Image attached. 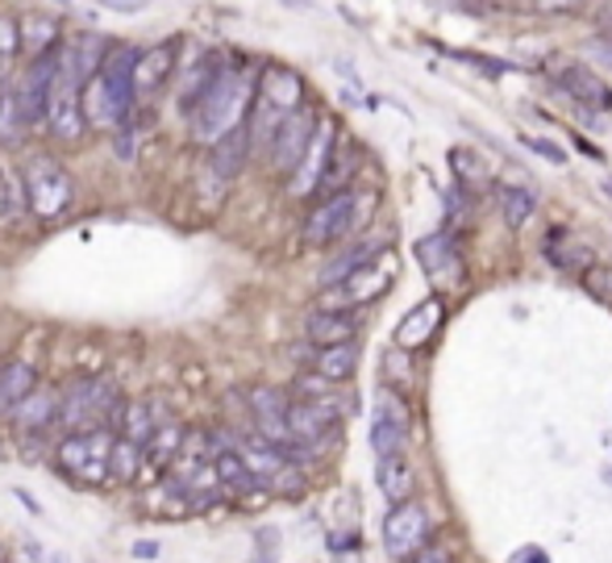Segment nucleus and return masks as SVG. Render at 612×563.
<instances>
[{
	"instance_id": "26",
	"label": "nucleus",
	"mask_w": 612,
	"mask_h": 563,
	"mask_svg": "<svg viewBox=\"0 0 612 563\" xmlns=\"http://www.w3.org/2000/svg\"><path fill=\"white\" fill-rule=\"evenodd\" d=\"M18 26H21V51L30 54V59L54 51V47H63V42H59V21L47 18V13H26Z\"/></svg>"
},
{
	"instance_id": "34",
	"label": "nucleus",
	"mask_w": 612,
	"mask_h": 563,
	"mask_svg": "<svg viewBox=\"0 0 612 563\" xmlns=\"http://www.w3.org/2000/svg\"><path fill=\"white\" fill-rule=\"evenodd\" d=\"M579 284L588 296H595L600 305H612V268L609 263H588L583 272H579Z\"/></svg>"
},
{
	"instance_id": "45",
	"label": "nucleus",
	"mask_w": 612,
	"mask_h": 563,
	"mask_svg": "<svg viewBox=\"0 0 612 563\" xmlns=\"http://www.w3.org/2000/svg\"><path fill=\"white\" fill-rule=\"evenodd\" d=\"M0 563H4V551H0Z\"/></svg>"
},
{
	"instance_id": "25",
	"label": "nucleus",
	"mask_w": 612,
	"mask_h": 563,
	"mask_svg": "<svg viewBox=\"0 0 612 563\" xmlns=\"http://www.w3.org/2000/svg\"><path fill=\"white\" fill-rule=\"evenodd\" d=\"M317 375H325V380H334V384H341V380H350V375L358 372V342H341V346H317V355H313V363H308Z\"/></svg>"
},
{
	"instance_id": "16",
	"label": "nucleus",
	"mask_w": 612,
	"mask_h": 563,
	"mask_svg": "<svg viewBox=\"0 0 612 563\" xmlns=\"http://www.w3.org/2000/svg\"><path fill=\"white\" fill-rule=\"evenodd\" d=\"M255 101L272 104L275 113H284V118H292L296 109H305V80L296 76L292 68H263L258 71V97Z\"/></svg>"
},
{
	"instance_id": "40",
	"label": "nucleus",
	"mask_w": 612,
	"mask_h": 563,
	"mask_svg": "<svg viewBox=\"0 0 612 563\" xmlns=\"http://www.w3.org/2000/svg\"><path fill=\"white\" fill-rule=\"evenodd\" d=\"M13 496H18V505H26V510L34 513V517H38V513H42V505H38V501H34V496H30V493H26V489H13Z\"/></svg>"
},
{
	"instance_id": "7",
	"label": "nucleus",
	"mask_w": 612,
	"mask_h": 563,
	"mask_svg": "<svg viewBox=\"0 0 612 563\" xmlns=\"http://www.w3.org/2000/svg\"><path fill=\"white\" fill-rule=\"evenodd\" d=\"M396 275H400V259H396V251H384V255H375L367 268H358L355 275H346L341 284H334V289L322 292V309H350L355 313L358 305H371V301H379L384 292L396 284Z\"/></svg>"
},
{
	"instance_id": "14",
	"label": "nucleus",
	"mask_w": 612,
	"mask_h": 563,
	"mask_svg": "<svg viewBox=\"0 0 612 563\" xmlns=\"http://www.w3.org/2000/svg\"><path fill=\"white\" fill-rule=\"evenodd\" d=\"M405 443H408V410L400 405V396L396 393H379L375 418H371L375 460H384V455H405Z\"/></svg>"
},
{
	"instance_id": "22",
	"label": "nucleus",
	"mask_w": 612,
	"mask_h": 563,
	"mask_svg": "<svg viewBox=\"0 0 612 563\" xmlns=\"http://www.w3.org/2000/svg\"><path fill=\"white\" fill-rule=\"evenodd\" d=\"M171 71H175V42H163V47H154V51H142L137 71H134L137 101H151Z\"/></svg>"
},
{
	"instance_id": "6",
	"label": "nucleus",
	"mask_w": 612,
	"mask_h": 563,
	"mask_svg": "<svg viewBox=\"0 0 612 563\" xmlns=\"http://www.w3.org/2000/svg\"><path fill=\"white\" fill-rule=\"evenodd\" d=\"M21 184H26V205L34 209L38 218H59L75 205V184L51 154H30L21 168Z\"/></svg>"
},
{
	"instance_id": "9",
	"label": "nucleus",
	"mask_w": 612,
	"mask_h": 563,
	"mask_svg": "<svg viewBox=\"0 0 612 563\" xmlns=\"http://www.w3.org/2000/svg\"><path fill=\"white\" fill-rule=\"evenodd\" d=\"M429 534H434V522L421 501L391 505V513L384 517V546L391 560H412L421 546H429Z\"/></svg>"
},
{
	"instance_id": "37",
	"label": "nucleus",
	"mask_w": 612,
	"mask_h": 563,
	"mask_svg": "<svg viewBox=\"0 0 612 563\" xmlns=\"http://www.w3.org/2000/svg\"><path fill=\"white\" fill-rule=\"evenodd\" d=\"M408 563H455V555H450V546H442V543H429V546H421L417 555Z\"/></svg>"
},
{
	"instance_id": "31",
	"label": "nucleus",
	"mask_w": 612,
	"mask_h": 563,
	"mask_svg": "<svg viewBox=\"0 0 612 563\" xmlns=\"http://www.w3.org/2000/svg\"><path fill=\"white\" fill-rule=\"evenodd\" d=\"M500 213H504V222H509V230H521V225L538 213V197L529 192V188H521V184H504L500 192Z\"/></svg>"
},
{
	"instance_id": "2",
	"label": "nucleus",
	"mask_w": 612,
	"mask_h": 563,
	"mask_svg": "<svg viewBox=\"0 0 612 563\" xmlns=\"http://www.w3.org/2000/svg\"><path fill=\"white\" fill-rule=\"evenodd\" d=\"M137 59H142L137 47H109L101 71H96L84 88V118L92 130H118L121 121L134 118Z\"/></svg>"
},
{
	"instance_id": "20",
	"label": "nucleus",
	"mask_w": 612,
	"mask_h": 563,
	"mask_svg": "<svg viewBox=\"0 0 612 563\" xmlns=\"http://www.w3.org/2000/svg\"><path fill=\"white\" fill-rule=\"evenodd\" d=\"M38 389V368L30 359H0V418H9L13 405H21L26 396Z\"/></svg>"
},
{
	"instance_id": "38",
	"label": "nucleus",
	"mask_w": 612,
	"mask_h": 563,
	"mask_svg": "<svg viewBox=\"0 0 612 563\" xmlns=\"http://www.w3.org/2000/svg\"><path fill=\"white\" fill-rule=\"evenodd\" d=\"M526 147H529V151L545 154L550 163H567V151H562V147H554L550 138H526Z\"/></svg>"
},
{
	"instance_id": "43",
	"label": "nucleus",
	"mask_w": 612,
	"mask_h": 563,
	"mask_svg": "<svg viewBox=\"0 0 612 563\" xmlns=\"http://www.w3.org/2000/svg\"><path fill=\"white\" fill-rule=\"evenodd\" d=\"M42 563H68V555H54V551H47V560Z\"/></svg>"
},
{
	"instance_id": "17",
	"label": "nucleus",
	"mask_w": 612,
	"mask_h": 563,
	"mask_svg": "<svg viewBox=\"0 0 612 563\" xmlns=\"http://www.w3.org/2000/svg\"><path fill=\"white\" fill-rule=\"evenodd\" d=\"M442 318H446V305L442 296H429L421 305H412L400 318V330H396V346H405V351H417V346H426L434 339V330H442Z\"/></svg>"
},
{
	"instance_id": "23",
	"label": "nucleus",
	"mask_w": 612,
	"mask_h": 563,
	"mask_svg": "<svg viewBox=\"0 0 612 563\" xmlns=\"http://www.w3.org/2000/svg\"><path fill=\"white\" fill-rule=\"evenodd\" d=\"M375 484H379V493L388 496V505H405L412 496V463H408V455H384L375 463Z\"/></svg>"
},
{
	"instance_id": "10",
	"label": "nucleus",
	"mask_w": 612,
	"mask_h": 563,
	"mask_svg": "<svg viewBox=\"0 0 612 563\" xmlns=\"http://www.w3.org/2000/svg\"><path fill=\"white\" fill-rule=\"evenodd\" d=\"M317 121L322 118H313L308 109H296L292 118H284V125L275 130L272 147H267V159H272L275 175H284V180L296 175V168L305 163L308 142H313V134H317Z\"/></svg>"
},
{
	"instance_id": "32",
	"label": "nucleus",
	"mask_w": 612,
	"mask_h": 563,
	"mask_svg": "<svg viewBox=\"0 0 612 563\" xmlns=\"http://www.w3.org/2000/svg\"><path fill=\"white\" fill-rule=\"evenodd\" d=\"M21 130L18 118V80L0 63V138H13Z\"/></svg>"
},
{
	"instance_id": "24",
	"label": "nucleus",
	"mask_w": 612,
	"mask_h": 563,
	"mask_svg": "<svg viewBox=\"0 0 612 563\" xmlns=\"http://www.w3.org/2000/svg\"><path fill=\"white\" fill-rule=\"evenodd\" d=\"M167 418H163V410H159V401H130L125 405V418H121V439H130V443L146 446L159 434V426H163Z\"/></svg>"
},
{
	"instance_id": "33",
	"label": "nucleus",
	"mask_w": 612,
	"mask_h": 563,
	"mask_svg": "<svg viewBox=\"0 0 612 563\" xmlns=\"http://www.w3.org/2000/svg\"><path fill=\"white\" fill-rule=\"evenodd\" d=\"M137 463H146V446L130 443V439H121L118 434V446H113V460H109V476L113 480H130L137 476Z\"/></svg>"
},
{
	"instance_id": "44",
	"label": "nucleus",
	"mask_w": 612,
	"mask_h": 563,
	"mask_svg": "<svg viewBox=\"0 0 612 563\" xmlns=\"http://www.w3.org/2000/svg\"><path fill=\"white\" fill-rule=\"evenodd\" d=\"M604 192H612V180H604Z\"/></svg>"
},
{
	"instance_id": "5",
	"label": "nucleus",
	"mask_w": 612,
	"mask_h": 563,
	"mask_svg": "<svg viewBox=\"0 0 612 563\" xmlns=\"http://www.w3.org/2000/svg\"><path fill=\"white\" fill-rule=\"evenodd\" d=\"M118 434L113 430H88V434H63L54 446V463L68 472L75 484H101L109 476Z\"/></svg>"
},
{
	"instance_id": "42",
	"label": "nucleus",
	"mask_w": 612,
	"mask_h": 563,
	"mask_svg": "<svg viewBox=\"0 0 612 563\" xmlns=\"http://www.w3.org/2000/svg\"><path fill=\"white\" fill-rule=\"evenodd\" d=\"M9 209V184H4V175H0V213Z\"/></svg>"
},
{
	"instance_id": "41",
	"label": "nucleus",
	"mask_w": 612,
	"mask_h": 563,
	"mask_svg": "<svg viewBox=\"0 0 612 563\" xmlns=\"http://www.w3.org/2000/svg\"><path fill=\"white\" fill-rule=\"evenodd\" d=\"M512 563H550V560H545V551H533V546H529V551H521Z\"/></svg>"
},
{
	"instance_id": "15",
	"label": "nucleus",
	"mask_w": 612,
	"mask_h": 563,
	"mask_svg": "<svg viewBox=\"0 0 612 563\" xmlns=\"http://www.w3.org/2000/svg\"><path fill=\"white\" fill-rule=\"evenodd\" d=\"M550 76H554V84H559L575 104H583V109H595V113L612 109V88L604 84L592 68H583V63H559Z\"/></svg>"
},
{
	"instance_id": "19",
	"label": "nucleus",
	"mask_w": 612,
	"mask_h": 563,
	"mask_svg": "<svg viewBox=\"0 0 612 563\" xmlns=\"http://www.w3.org/2000/svg\"><path fill=\"white\" fill-rule=\"evenodd\" d=\"M251 154H255L251 125H238V130H230L217 147H208V171H213L217 180H234V175L246 168V159H251Z\"/></svg>"
},
{
	"instance_id": "1",
	"label": "nucleus",
	"mask_w": 612,
	"mask_h": 563,
	"mask_svg": "<svg viewBox=\"0 0 612 563\" xmlns=\"http://www.w3.org/2000/svg\"><path fill=\"white\" fill-rule=\"evenodd\" d=\"M255 97H258V80L255 71L246 68H230L225 63L217 71V80L208 84L196 109L187 113V125H192V138L204 142V147H217L230 130H238L251 121V109H255Z\"/></svg>"
},
{
	"instance_id": "39",
	"label": "nucleus",
	"mask_w": 612,
	"mask_h": 563,
	"mask_svg": "<svg viewBox=\"0 0 612 563\" xmlns=\"http://www.w3.org/2000/svg\"><path fill=\"white\" fill-rule=\"evenodd\" d=\"M159 551H163L159 543H134V555H137V560H159Z\"/></svg>"
},
{
	"instance_id": "35",
	"label": "nucleus",
	"mask_w": 612,
	"mask_h": 563,
	"mask_svg": "<svg viewBox=\"0 0 612 563\" xmlns=\"http://www.w3.org/2000/svg\"><path fill=\"white\" fill-rule=\"evenodd\" d=\"M21 51V26L9 18H0V63H9Z\"/></svg>"
},
{
	"instance_id": "21",
	"label": "nucleus",
	"mask_w": 612,
	"mask_h": 563,
	"mask_svg": "<svg viewBox=\"0 0 612 563\" xmlns=\"http://www.w3.org/2000/svg\"><path fill=\"white\" fill-rule=\"evenodd\" d=\"M384 251H388V239H363V242H355V247H346L341 255H334L322 268V289L341 284L346 275H355L358 268H367V263H371L375 255H384Z\"/></svg>"
},
{
	"instance_id": "18",
	"label": "nucleus",
	"mask_w": 612,
	"mask_h": 563,
	"mask_svg": "<svg viewBox=\"0 0 612 563\" xmlns=\"http://www.w3.org/2000/svg\"><path fill=\"white\" fill-rule=\"evenodd\" d=\"M358 334V313L350 309H317L305 318V339L313 346H341V342H355Z\"/></svg>"
},
{
	"instance_id": "28",
	"label": "nucleus",
	"mask_w": 612,
	"mask_h": 563,
	"mask_svg": "<svg viewBox=\"0 0 612 563\" xmlns=\"http://www.w3.org/2000/svg\"><path fill=\"white\" fill-rule=\"evenodd\" d=\"M187 446V434L180 422H163L159 434H154L151 443H146V463H154L159 472H171V463L180 460V451Z\"/></svg>"
},
{
	"instance_id": "36",
	"label": "nucleus",
	"mask_w": 612,
	"mask_h": 563,
	"mask_svg": "<svg viewBox=\"0 0 612 563\" xmlns=\"http://www.w3.org/2000/svg\"><path fill=\"white\" fill-rule=\"evenodd\" d=\"M113 151H118L121 163H130V159H134V118L121 121L118 130H113Z\"/></svg>"
},
{
	"instance_id": "4",
	"label": "nucleus",
	"mask_w": 612,
	"mask_h": 563,
	"mask_svg": "<svg viewBox=\"0 0 612 563\" xmlns=\"http://www.w3.org/2000/svg\"><path fill=\"white\" fill-rule=\"evenodd\" d=\"M375 209V192H358V188H346V192H334V197H322L317 205L308 209L305 218V242L308 247H334V242H346L350 234H358Z\"/></svg>"
},
{
	"instance_id": "29",
	"label": "nucleus",
	"mask_w": 612,
	"mask_h": 563,
	"mask_svg": "<svg viewBox=\"0 0 612 563\" xmlns=\"http://www.w3.org/2000/svg\"><path fill=\"white\" fill-rule=\"evenodd\" d=\"M450 168H455V180H459L462 192H488L492 188V171L483 168V159L476 151H467V147H455L450 151Z\"/></svg>"
},
{
	"instance_id": "3",
	"label": "nucleus",
	"mask_w": 612,
	"mask_h": 563,
	"mask_svg": "<svg viewBox=\"0 0 612 563\" xmlns=\"http://www.w3.org/2000/svg\"><path fill=\"white\" fill-rule=\"evenodd\" d=\"M125 396L109 375H84L63 389V410H59V430L63 434H88V430H121L125 418Z\"/></svg>"
},
{
	"instance_id": "13",
	"label": "nucleus",
	"mask_w": 612,
	"mask_h": 563,
	"mask_svg": "<svg viewBox=\"0 0 612 563\" xmlns=\"http://www.w3.org/2000/svg\"><path fill=\"white\" fill-rule=\"evenodd\" d=\"M59 410H63V393L51 389V384H38L21 405H13V413H9L4 422H9L13 434H21V439H34V434H47V430L59 426Z\"/></svg>"
},
{
	"instance_id": "27",
	"label": "nucleus",
	"mask_w": 612,
	"mask_h": 563,
	"mask_svg": "<svg viewBox=\"0 0 612 563\" xmlns=\"http://www.w3.org/2000/svg\"><path fill=\"white\" fill-rule=\"evenodd\" d=\"M355 171H358V147H355V142H341V138H338V147H334V159H329V171H325L322 192H317V197L346 192V188H350V180H355Z\"/></svg>"
},
{
	"instance_id": "30",
	"label": "nucleus",
	"mask_w": 612,
	"mask_h": 563,
	"mask_svg": "<svg viewBox=\"0 0 612 563\" xmlns=\"http://www.w3.org/2000/svg\"><path fill=\"white\" fill-rule=\"evenodd\" d=\"M545 259H550L554 268H588V263H595L592 251H588L579 239H571L567 230H550V239H545Z\"/></svg>"
},
{
	"instance_id": "8",
	"label": "nucleus",
	"mask_w": 612,
	"mask_h": 563,
	"mask_svg": "<svg viewBox=\"0 0 612 563\" xmlns=\"http://www.w3.org/2000/svg\"><path fill=\"white\" fill-rule=\"evenodd\" d=\"M288 426H292V439L317 455V451H325L329 443H338L341 410L338 405H329V401H305V396H296L288 410Z\"/></svg>"
},
{
	"instance_id": "12",
	"label": "nucleus",
	"mask_w": 612,
	"mask_h": 563,
	"mask_svg": "<svg viewBox=\"0 0 612 563\" xmlns=\"http://www.w3.org/2000/svg\"><path fill=\"white\" fill-rule=\"evenodd\" d=\"M334 147H338V125L329 118H322L317 121V134H313V142H308V151H305V163H300L296 175L288 180V188L296 197H317V192H322V180H325V171H329Z\"/></svg>"
},
{
	"instance_id": "11",
	"label": "nucleus",
	"mask_w": 612,
	"mask_h": 563,
	"mask_svg": "<svg viewBox=\"0 0 612 563\" xmlns=\"http://www.w3.org/2000/svg\"><path fill=\"white\" fill-rule=\"evenodd\" d=\"M417 259H421V268L426 275L434 280V289L450 292L455 284H462V251H459V239L450 234V230H438V234H426V239L417 242Z\"/></svg>"
}]
</instances>
